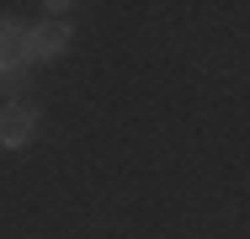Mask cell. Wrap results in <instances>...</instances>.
<instances>
[{"label":"cell","instance_id":"6da1fadb","mask_svg":"<svg viewBox=\"0 0 250 239\" xmlns=\"http://www.w3.org/2000/svg\"><path fill=\"white\" fill-rule=\"evenodd\" d=\"M38 139V112L27 101H5L0 106V143L5 149H21V143Z\"/></svg>","mask_w":250,"mask_h":239},{"label":"cell","instance_id":"3957f363","mask_svg":"<svg viewBox=\"0 0 250 239\" xmlns=\"http://www.w3.org/2000/svg\"><path fill=\"white\" fill-rule=\"evenodd\" d=\"M21 64H32L27 27H16V21H5V16H0V75H5V69H21Z\"/></svg>","mask_w":250,"mask_h":239},{"label":"cell","instance_id":"7a4b0ae2","mask_svg":"<svg viewBox=\"0 0 250 239\" xmlns=\"http://www.w3.org/2000/svg\"><path fill=\"white\" fill-rule=\"evenodd\" d=\"M27 48H32V59H59L64 48H69V21H38L32 32H27Z\"/></svg>","mask_w":250,"mask_h":239},{"label":"cell","instance_id":"277c9868","mask_svg":"<svg viewBox=\"0 0 250 239\" xmlns=\"http://www.w3.org/2000/svg\"><path fill=\"white\" fill-rule=\"evenodd\" d=\"M27 69H32V64H21V69H5V75H0V91H5V96H27Z\"/></svg>","mask_w":250,"mask_h":239}]
</instances>
